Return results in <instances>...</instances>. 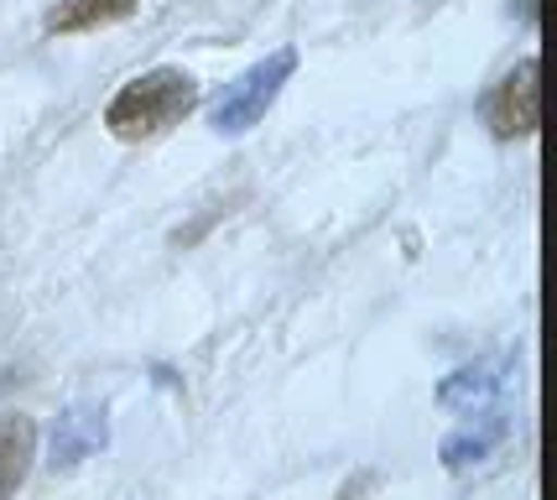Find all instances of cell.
I'll return each mask as SVG.
<instances>
[{
  "label": "cell",
  "mask_w": 557,
  "mask_h": 500,
  "mask_svg": "<svg viewBox=\"0 0 557 500\" xmlns=\"http://www.w3.org/2000/svg\"><path fill=\"white\" fill-rule=\"evenodd\" d=\"M110 443V423H104V406L95 402H73L58 423H52V438H48V464L58 475L78 469L84 459H95L99 449Z\"/></svg>",
  "instance_id": "obj_4"
},
{
  "label": "cell",
  "mask_w": 557,
  "mask_h": 500,
  "mask_svg": "<svg viewBox=\"0 0 557 500\" xmlns=\"http://www.w3.org/2000/svg\"><path fill=\"white\" fill-rule=\"evenodd\" d=\"M506 391H510V359H474V365L454 370L448 381L437 386V402L448 412L474 417V412H490V406L506 402Z\"/></svg>",
  "instance_id": "obj_5"
},
{
  "label": "cell",
  "mask_w": 557,
  "mask_h": 500,
  "mask_svg": "<svg viewBox=\"0 0 557 500\" xmlns=\"http://www.w3.org/2000/svg\"><path fill=\"white\" fill-rule=\"evenodd\" d=\"M194 105H198L194 73L151 69V73H141V78H131L121 95L104 105V125H110L115 142H151V136L172 131Z\"/></svg>",
  "instance_id": "obj_1"
},
{
  "label": "cell",
  "mask_w": 557,
  "mask_h": 500,
  "mask_svg": "<svg viewBox=\"0 0 557 500\" xmlns=\"http://www.w3.org/2000/svg\"><path fill=\"white\" fill-rule=\"evenodd\" d=\"M506 432H510V423H506V412H500V406L474 412V423H469V428H459V432H448V438H443V464H448V469L485 464L490 453L506 443Z\"/></svg>",
  "instance_id": "obj_7"
},
{
  "label": "cell",
  "mask_w": 557,
  "mask_h": 500,
  "mask_svg": "<svg viewBox=\"0 0 557 500\" xmlns=\"http://www.w3.org/2000/svg\"><path fill=\"white\" fill-rule=\"evenodd\" d=\"M37 459V423L26 412H0V500H16Z\"/></svg>",
  "instance_id": "obj_6"
},
{
  "label": "cell",
  "mask_w": 557,
  "mask_h": 500,
  "mask_svg": "<svg viewBox=\"0 0 557 500\" xmlns=\"http://www.w3.org/2000/svg\"><path fill=\"white\" fill-rule=\"evenodd\" d=\"M542 69H536V58H521L516 69L490 89L485 99V125L500 136V142H516V136H536V125H542Z\"/></svg>",
  "instance_id": "obj_3"
},
{
  "label": "cell",
  "mask_w": 557,
  "mask_h": 500,
  "mask_svg": "<svg viewBox=\"0 0 557 500\" xmlns=\"http://www.w3.org/2000/svg\"><path fill=\"white\" fill-rule=\"evenodd\" d=\"M141 0H58L48 11V32L52 37H73V32H99V26H115L125 16H136Z\"/></svg>",
  "instance_id": "obj_8"
},
{
  "label": "cell",
  "mask_w": 557,
  "mask_h": 500,
  "mask_svg": "<svg viewBox=\"0 0 557 500\" xmlns=\"http://www.w3.org/2000/svg\"><path fill=\"white\" fill-rule=\"evenodd\" d=\"M292 73H297V52L292 48H276L271 58L250 63V69H245L235 84H224V95L209 105V125H214L219 136H245V131L276 105V95H282V84H287Z\"/></svg>",
  "instance_id": "obj_2"
}]
</instances>
